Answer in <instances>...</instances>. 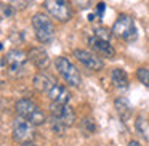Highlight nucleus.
Here are the masks:
<instances>
[{"mask_svg":"<svg viewBox=\"0 0 149 146\" xmlns=\"http://www.w3.org/2000/svg\"><path fill=\"white\" fill-rule=\"evenodd\" d=\"M34 27V34H36V39L39 40L40 43H50L53 39H55V24L52 23L48 16L45 13H36L31 20Z\"/></svg>","mask_w":149,"mask_h":146,"instance_id":"obj_1","label":"nucleus"},{"mask_svg":"<svg viewBox=\"0 0 149 146\" xmlns=\"http://www.w3.org/2000/svg\"><path fill=\"white\" fill-rule=\"evenodd\" d=\"M16 112L18 116L27 119L29 122H32L34 125H42L43 122L47 120L45 112L39 108V104L34 103L32 100L29 98H23V100H18L16 101Z\"/></svg>","mask_w":149,"mask_h":146,"instance_id":"obj_2","label":"nucleus"},{"mask_svg":"<svg viewBox=\"0 0 149 146\" xmlns=\"http://www.w3.org/2000/svg\"><path fill=\"white\" fill-rule=\"evenodd\" d=\"M111 31H112V36L119 37L125 42H135L138 39V27H136L133 18L128 15H120Z\"/></svg>","mask_w":149,"mask_h":146,"instance_id":"obj_3","label":"nucleus"},{"mask_svg":"<svg viewBox=\"0 0 149 146\" xmlns=\"http://www.w3.org/2000/svg\"><path fill=\"white\" fill-rule=\"evenodd\" d=\"M43 8L59 23H68L74 15L72 3L69 0H43Z\"/></svg>","mask_w":149,"mask_h":146,"instance_id":"obj_4","label":"nucleus"},{"mask_svg":"<svg viewBox=\"0 0 149 146\" xmlns=\"http://www.w3.org/2000/svg\"><path fill=\"white\" fill-rule=\"evenodd\" d=\"M55 66H56V71L59 72V75L64 79V82L69 87H75V88L80 87V84H82L80 72L66 56H58L55 59Z\"/></svg>","mask_w":149,"mask_h":146,"instance_id":"obj_5","label":"nucleus"},{"mask_svg":"<svg viewBox=\"0 0 149 146\" xmlns=\"http://www.w3.org/2000/svg\"><path fill=\"white\" fill-rule=\"evenodd\" d=\"M36 138V125L27 119L18 116L13 122V140L16 143H27Z\"/></svg>","mask_w":149,"mask_h":146,"instance_id":"obj_6","label":"nucleus"},{"mask_svg":"<svg viewBox=\"0 0 149 146\" xmlns=\"http://www.w3.org/2000/svg\"><path fill=\"white\" fill-rule=\"evenodd\" d=\"M50 114H52L53 119L59 120L66 127L74 125V122H75V111L69 103H55V101H52Z\"/></svg>","mask_w":149,"mask_h":146,"instance_id":"obj_7","label":"nucleus"},{"mask_svg":"<svg viewBox=\"0 0 149 146\" xmlns=\"http://www.w3.org/2000/svg\"><path fill=\"white\" fill-rule=\"evenodd\" d=\"M27 53H24L23 50H11L5 56V64H7L8 71L11 74H19L21 71H24V66L27 63Z\"/></svg>","mask_w":149,"mask_h":146,"instance_id":"obj_8","label":"nucleus"},{"mask_svg":"<svg viewBox=\"0 0 149 146\" xmlns=\"http://www.w3.org/2000/svg\"><path fill=\"white\" fill-rule=\"evenodd\" d=\"M74 56L82 66H85L90 71H101L104 68L103 59L98 58V55L88 52V50H74Z\"/></svg>","mask_w":149,"mask_h":146,"instance_id":"obj_9","label":"nucleus"},{"mask_svg":"<svg viewBox=\"0 0 149 146\" xmlns=\"http://www.w3.org/2000/svg\"><path fill=\"white\" fill-rule=\"evenodd\" d=\"M88 45L91 47V50H95V52L100 56H103V58H114V56H116V50L111 45V40L91 36L90 39H88Z\"/></svg>","mask_w":149,"mask_h":146,"instance_id":"obj_10","label":"nucleus"},{"mask_svg":"<svg viewBox=\"0 0 149 146\" xmlns=\"http://www.w3.org/2000/svg\"><path fill=\"white\" fill-rule=\"evenodd\" d=\"M27 58H29V61L39 69H45V68H48V64H50L48 53H47L43 48H40V47L31 48L29 52H27Z\"/></svg>","mask_w":149,"mask_h":146,"instance_id":"obj_11","label":"nucleus"},{"mask_svg":"<svg viewBox=\"0 0 149 146\" xmlns=\"http://www.w3.org/2000/svg\"><path fill=\"white\" fill-rule=\"evenodd\" d=\"M47 95H48V98L52 101H55V103H69V101H71V92H69L64 85L58 84V82L50 88V92Z\"/></svg>","mask_w":149,"mask_h":146,"instance_id":"obj_12","label":"nucleus"},{"mask_svg":"<svg viewBox=\"0 0 149 146\" xmlns=\"http://www.w3.org/2000/svg\"><path fill=\"white\" fill-rule=\"evenodd\" d=\"M32 82H34V87H36L40 93H48L50 88L56 84L55 79L50 74H47V72H39V74H36Z\"/></svg>","mask_w":149,"mask_h":146,"instance_id":"obj_13","label":"nucleus"},{"mask_svg":"<svg viewBox=\"0 0 149 146\" xmlns=\"http://www.w3.org/2000/svg\"><path fill=\"white\" fill-rule=\"evenodd\" d=\"M111 79H112V84L117 88H127L128 87V75L123 69H112L111 72Z\"/></svg>","mask_w":149,"mask_h":146,"instance_id":"obj_14","label":"nucleus"},{"mask_svg":"<svg viewBox=\"0 0 149 146\" xmlns=\"http://www.w3.org/2000/svg\"><path fill=\"white\" fill-rule=\"evenodd\" d=\"M114 106H116V111H117V114H119V117L122 120H127L132 116V106H130V103L125 98H117Z\"/></svg>","mask_w":149,"mask_h":146,"instance_id":"obj_15","label":"nucleus"},{"mask_svg":"<svg viewBox=\"0 0 149 146\" xmlns=\"http://www.w3.org/2000/svg\"><path fill=\"white\" fill-rule=\"evenodd\" d=\"M15 13H16V10H15L13 5L0 2V20H8V18H11Z\"/></svg>","mask_w":149,"mask_h":146,"instance_id":"obj_16","label":"nucleus"},{"mask_svg":"<svg viewBox=\"0 0 149 146\" xmlns=\"http://www.w3.org/2000/svg\"><path fill=\"white\" fill-rule=\"evenodd\" d=\"M136 77H138V80L141 82L143 85L149 87V69L148 68H139L138 71H136Z\"/></svg>","mask_w":149,"mask_h":146,"instance_id":"obj_17","label":"nucleus"},{"mask_svg":"<svg viewBox=\"0 0 149 146\" xmlns=\"http://www.w3.org/2000/svg\"><path fill=\"white\" fill-rule=\"evenodd\" d=\"M8 3L13 5L15 10H24V8H27L31 3H32V0H10Z\"/></svg>","mask_w":149,"mask_h":146,"instance_id":"obj_18","label":"nucleus"},{"mask_svg":"<svg viewBox=\"0 0 149 146\" xmlns=\"http://www.w3.org/2000/svg\"><path fill=\"white\" fill-rule=\"evenodd\" d=\"M93 36L100 37V39H106V40H109V39H111V36H112V31L106 29V27H96V29H95V34H93Z\"/></svg>","mask_w":149,"mask_h":146,"instance_id":"obj_19","label":"nucleus"},{"mask_svg":"<svg viewBox=\"0 0 149 146\" xmlns=\"http://www.w3.org/2000/svg\"><path fill=\"white\" fill-rule=\"evenodd\" d=\"M84 130H85V133H93L96 130V125L93 124L91 119H84Z\"/></svg>","mask_w":149,"mask_h":146,"instance_id":"obj_20","label":"nucleus"},{"mask_svg":"<svg viewBox=\"0 0 149 146\" xmlns=\"http://www.w3.org/2000/svg\"><path fill=\"white\" fill-rule=\"evenodd\" d=\"M104 10H106V5H104V2H100V3L96 5V8H95V15H96L98 20H101V18H103Z\"/></svg>","mask_w":149,"mask_h":146,"instance_id":"obj_21","label":"nucleus"},{"mask_svg":"<svg viewBox=\"0 0 149 146\" xmlns=\"http://www.w3.org/2000/svg\"><path fill=\"white\" fill-rule=\"evenodd\" d=\"M75 3L80 8H88V5L91 3V0H75Z\"/></svg>","mask_w":149,"mask_h":146,"instance_id":"obj_22","label":"nucleus"},{"mask_svg":"<svg viewBox=\"0 0 149 146\" xmlns=\"http://www.w3.org/2000/svg\"><path fill=\"white\" fill-rule=\"evenodd\" d=\"M128 146H141V145H139V143L136 141V140H132V141L128 143Z\"/></svg>","mask_w":149,"mask_h":146,"instance_id":"obj_23","label":"nucleus"},{"mask_svg":"<svg viewBox=\"0 0 149 146\" xmlns=\"http://www.w3.org/2000/svg\"><path fill=\"white\" fill-rule=\"evenodd\" d=\"M19 146H37V145H34L32 141H27V143H21Z\"/></svg>","mask_w":149,"mask_h":146,"instance_id":"obj_24","label":"nucleus"}]
</instances>
